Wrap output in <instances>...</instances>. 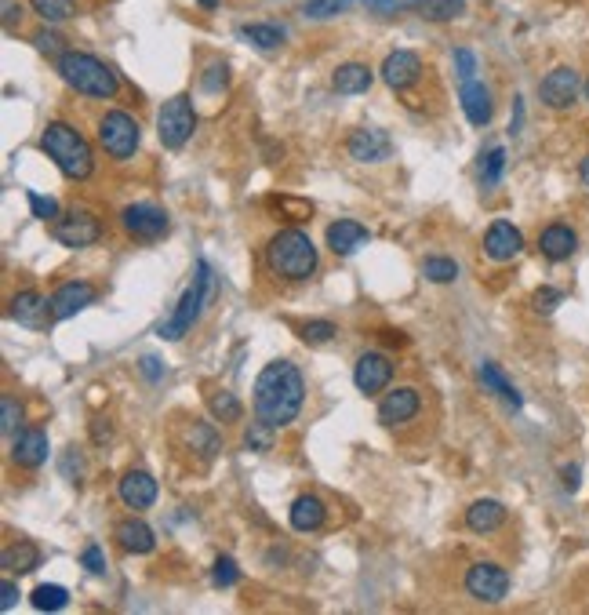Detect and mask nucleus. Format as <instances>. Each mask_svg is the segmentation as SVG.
<instances>
[{
	"label": "nucleus",
	"instance_id": "6e6552de",
	"mask_svg": "<svg viewBox=\"0 0 589 615\" xmlns=\"http://www.w3.org/2000/svg\"><path fill=\"white\" fill-rule=\"evenodd\" d=\"M586 91V84H582L579 70H571V66H557V70H550L546 77L539 81V99L546 110H571L575 102H579V95Z\"/></svg>",
	"mask_w": 589,
	"mask_h": 615
},
{
	"label": "nucleus",
	"instance_id": "09e8293b",
	"mask_svg": "<svg viewBox=\"0 0 589 615\" xmlns=\"http://www.w3.org/2000/svg\"><path fill=\"white\" fill-rule=\"evenodd\" d=\"M560 299H564V295H560L557 288H539L535 299H531V306H535L539 313H553L560 306Z\"/></svg>",
	"mask_w": 589,
	"mask_h": 615
},
{
	"label": "nucleus",
	"instance_id": "a878e982",
	"mask_svg": "<svg viewBox=\"0 0 589 615\" xmlns=\"http://www.w3.org/2000/svg\"><path fill=\"white\" fill-rule=\"evenodd\" d=\"M291 528L295 532H317V528H324V521H328V506L320 503L317 495H299L295 503H291Z\"/></svg>",
	"mask_w": 589,
	"mask_h": 615
},
{
	"label": "nucleus",
	"instance_id": "ddd939ff",
	"mask_svg": "<svg viewBox=\"0 0 589 615\" xmlns=\"http://www.w3.org/2000/svg\"><path fill=\"white\" fill-rule=\"evenodd\" d=\"M393 379V364L386 353H360L353 364V383L360 394H382Z\"/></svg>",
	"mask_w": 589,
	"mask_h": 615
},
{
	"label": "nucleus",
	"instance_id": "c03bdc74",
	"mask_svg": "<svg viewBox=\"0 0 589 615\" xmlns=\"http://www.w3.org/2000/svg\"><path fill=\"white\" fill-rule=\"evenodd\" d=\"M462 8H466V0H430L426 15L430 19H455V15H462Z\"/></svg>",
	"mask_w": 589,
	"mask_h": 615
},
{
	"label": "nucleus",
	"instance_id": "37998d69",
	"mask_svg": "<svg viewBox=\"0 0 589 615\" xmlns=\"http://www.w3.org/2000/svg\"><path fill=\"white\" fill-rule=\"evenodd\" d=\"M30 208H33V215H37V219H59V201H55V197H40V193H33L30 190Z\"/></svg>",
	"mask_w": 589,
	"mask_h": 615
},
{
	"label": "nucleus",
	"instance_id": "2eb2a0df",
	"mask_svg": "<svg viewBox=\"0 0 589 615\" xmlns=\"http://www.w3.org/2000/svg\"><path fill=\"white\" fill-rule=\"evenodd\" d=\"M99 299V292H95V284L88 281H66L55 288V295H51V317L55 321H70L73 313H80L84 306H91Z\"/></svg>",
	"mask_w": 589,
	"mask_h": 615
},
{
	"label": "nucleus",
	"instance_id": "e433bc0d",
	"mask_svg": "<svg viewBox=\"0 0 589 615\" xmlns=\"http://www.w3.org/2000/svg\"><path fill=\"white\" fill-rule=\"evenodd\" d=\"M22 426V404L15 401V394H0V430L4 437H19Z\"/></svg>",
	"mask_w": 589,
	"mask_h": 615
},
{
	"label": "nucleus",
	"instance_id": "0eeeda50",
	"mask_svg": "<svg viewBox=\"0 0 589 615\" xmlns=\"http://www.w3.org/2000/svg\"><path fill=\"white\" fill-rule=\"evenodd\" d=\"M197 132V113H193V102L186 95H175V99L164 102V110L157 113V135L168 150H182L186 142Z\"/></svg>",
	"mask_w": 589,
	"mask_h": 615
},
{
	"label": "nucleus",
	"instance_id": "7ed1b4c3",
	"mask_svg": "<svg viewBox=\"0 0 589 615\" xmlns=\"http://www.w3.org/2000/svg\"><path fill=\"white\" fill-rule=\"evenodd\" d=\"M40 150L48 153L51 161H55V168H59L66 179L84 182L95 175V153H91L88 139H84L77 128H70L66 121H51L48 128H44Z\"/></svg>",
	"mask_w": 589,
	"mask_h": 615
},
{
	"label": "nucleus",
	"instance_id": "b1692460",
	"mask_svg": "<svg viewBox=\"0 0 589 615\" xmlns=\"http://www.w3.org/2000/svg\"><path fill=\"white\" fill-rule=\"evenodd\" d=\"M371 241V233L364 222L357 219H339L328 226V248L335 255H353L357 248H364V244Z\"/></svg>",
	"mask_w": 589,
	"mask_h": 615
},
{
	"label": "nucleus",
	"instance_id": "603ef678",
	"mask_svg": "<svg viewBox=\"0 0 589 615\" xmlns=\"http://www.w3.org/2000/svg\"><path fill=\"white\" fill-rule=\"evenodd\" d=\"M142 375H146V379H150V383H160V379H164V364L157 361V357H142Z\"/></svg>",
	"mask_w": 589,
	"mask_h": 615
},
{
	"label": "nucleus",
	"instance_id": "a211bd4d",
	"mask_svg": "<svg viewBox=\"0 0 589 615\" xmlns=\"http://www.w3.org/2000/svg\"><path fill=\"white\" fill-rule=\"evenodd\" d=\"M459 102H462V113H466V121L473 128H488L491 117H495V102H491V88L484 81H462L459 84Z\"/></svg>",
	"mask_w": 589,
	"mask_h": 615
},
{
	"label": "nucleus",
	"instance_id": "49530a36",
	"mask_svg": "<svg viewBox=\"0 0 589 615\" xmlns=\"http://www.w3.org/2000/svg\"><path fill=\"white\" fill-rule=\"evenodd\" d=\"M80 565L88 568L91 575H106V554H102L95 543H88L84 546V554H80Z\"/></svg>",
	"mask_w": 589,
	"mask_h": 615
},
{
	"label": "nucleus",
	"instance_id": "c85d7f7f",
	"mask_svg": "<svg viewBox=\"0 0 589 615\" xmlns=\"http://www.w3.org/2000/svg\"><path fill=\"white\" fill-rule=\"evenodd\" d=\"M480 383H484V390H491V394L495 397H502V401L510 404L513 412H520V408H524V397L517 394V386L510 383V379H506V375H502V368L499 364H480Z\"/></svg>",
	"mask_w": 589,
	"mask_h": 615
},
{
	"label": "nucleus",
	"instance_id": "cd10ccee",
	"mask_svg": "<svg viewBox=\"0 0 589 615\" xmlns=\"http://www.w3.org/2000/svg\"><path fill=\"white\" fill-rule=\"evenodd\" d=\"M0 565H4V572H8V575H26V572H33V568L40 565L37 543H30V539H19V543H11L8 550L0 554Z\"/></svg>",
	"mask_w": 589,
	"mask_h": 615
},
{
	"label": "nucleus",
	"instance_id": "a19ab883",
	"mask_svg": "<svg viewBox=\"0 0 589 615\" xmlns=\"http://www.w3.org/2000/svg\"><path fill=\"white\" fill-rule=\"evenodd\" d=\"M211 583L219 586V590H230V586L240 583V568L233 557H219L215 561V568H211Z\"/></svg>",
	"mask_w": 589,
	"mask_h": 615
},
{
	"label": "nucleus",
	"instance_id": "4468645a",
	"mask_svg": "<svg viewBox=\"0 0 589 615\" xmlns=\"http://www.w3.org/2000/svg\"><path fill=\"white\" fill-rule=\"evenodd\" d=\"M346 153H350L357 164H382V161H390L393 139L386 132H379V128H360V132H353L350 142H346Z\"/></svg>",
	"mask_w": 589,
	"mask_h": 615
},
{
	"label": "nucleus",
	"instance_id": "de8ad7c7",
	"mask_svg": "<svg viewBox=\"0 0 589 615\" xmlns=\"http://www.w3.org/2000/svg\"><path fill=\"white\" fill-rule=\"evenodd\" d=\"M455 66H459V81H473L477 77V55L470 48L455 51Z\"/></svg>",
	"mask_w": 589,
	"mask_h": 615
},
{
	"label": "nucleus",
	"instance_id": "13d9d810",
	"mask_svg": "<svg viewBox=\"0 0 589 615\" xmlns=\"http://www.w3.org/2000/svg\"><path fill=\"white\" fill-rule=\"evenodd\" d=\"M197 4H204V8H219V0H197Z\"/></svg>",
	"mask_w": 589,
	"mask_h": 615
},
{
	"label": "nucleus",
	"instance_id": "864d4df0",
	"mask_svg": "<svg viewBox=\"0 0 589 615\" xmlns=\"http://www.w3.org/2000/svg\"><path fill=\"white\" fill-rule=\"evenodd\" d=\"M579 477H582L579 466H564V488H568V492H575V488H579Z\"/></svg>",
	"mask_w": 589,
	"mask_h": 615
},
{
	"label": "nucleus",
	"instance_id": "8fccbe9b",
	"mask_svg": "<svg viewBox=\"0 0 589 615\" xmlns=\"http://www.w3.org/2000/svg\"><path fill=\"white\" fill-rule=\"evenodd\" d=\"M19 605V586H15V579H4V583H0V608H4V612H11V608Z\"/></svg>",
	"mask_w": 589,
	"mask_h": 615
},
{
	"label": "nucleus",
	"instance_id": "f03ea898",
	"mask_svg": "<svg viewBox=\"0 0 589 615\" xmlns=\"http://www.w3.org/2000/svg\"><path fill=\"white\" fill-rule=\"evenodd\" d=\"M266 266L280 281H310L317 273V244L295 226L277 230L266 244Z\"/></svg>",
	"mask_w": 589,
	"mask_h": 615
},
{
	"label": "nucleus",
	"instance_id": "c756f323",
	"mask_svg": "<svg viewBox=\"0 0 589 615\" xmlns=\"http://www.w3.org/2000/svg\"><path fill=\"white\" fill-rule=\"evenodd\" d=\"M186 444H190L193 452L204 455V459H215V455H219V448H222L219 430H215L211 423H204V419H193V423H190V430H186Z\"/></svg>",
	"mask_w": 589,
	"mask_h": 615
},
{
	"label": "nucleus",
	"instance_id": "5701e85b",
	"mask_svg": "<svg viewBox=\"0 0 589 615\" xmlns=\"http://www.w3.org/2000/svg\"><path fill=\"white\" fill-rule=\"evenodd\" d=\"M539 248L550 263H564V259H571L575 248H579V233L571 230V226H564V222H550V226L539 233Z\"/></svg>",
	"mask_w": 589,
	"mask_h": 615
},
{
	"label": "nucleus",
	"instance_id": "bf43d9fd",
	"mask_svg": "<svg viewBox=\"0 0 589 615\" xmlns=\"http://www.w3.org/2000/svg\"><path fill=\"white\" fill-rule=\"evenodd\" d=\"M586 102H589V77H586Z\"/></svg>",
	"mask_w": 589,
	"mask_h": 615
},
{
	"label": "nucleus",
	"instance_id": "79ce46f5",
	"mask_svg": "<svg viewBox=\"0 0 589 615\" xmlns=\"http://www.w3.org/2000/svg\"><path fill=\"white\" fill-rule=\"evenodd\" d=\"M335 335H339V328H335V324H331V321H310V324H306V328H302V339H306V343H310V346H324V343H331Z\"/></svg>",
	"mask_w": 589,
	"mask_h": 615
},
{
	"label": "nucleus",
	"instance_id": "4be33fe9",
	"mask_svg": "<svg viewBox=\"0 0 589 615\" xmlns=\"http://www.w3.org/2000/svg\"><path fill=\"white\" fill-rule=\"evenodd\" d=\"M113 539H117V546L124 554H153V546H157V535H153V528L146 525L142 517H124V521H117Z\"/></svg>",
	"mask_w": 589,
	"mask_h": 615
},
{
	"label": "nucleus",
	"instance_id": "393cba45",
	"mask_svg": "<svg viewBox=\"0 0 589 615\" xmlns=\"http://www.w3.org/2000/svg\"><path fill=\"white\" fill-rule=\"evenodd\" d=\"M506 525V506L499 499H477V503L466 510V528L477 535H491Z\"/></svg>",
	"mask_w": 589,
	"mask_h": 615
},
{
	"label": "nucleus",
	"instance_id": "c9c22d12",
	"mask_svg": "<svg viewBox=\"0 0 589 615\" xmlns=\"http://www.w3.org/2000/svg\"><path fill=\"white\" fill-rule=\"evenodd\" d=\"M502 172H506V150H502V146H495V150H488V157L480 161V186H484V190L499 186Z\"/></svg>",
	"mask_w": 589,
	"mask_h": 615
},
{
	"label": "nucleus",
	"instance_id": "f704fd0d",
	"mask_svg": "<svg viewBox=\"0 0 589 615\" xmlns=\"http://www.w3.org/2000/svg\"><path fill=\"white\" fill-rule=\"evenodd\" d=\"M371 15H400V11H422L430 8V0H360Z\"/></svg>",
	"mask_w": 589,
	"mask_h": 615
},
{
	"label": "nucleus",
	"instance_id": "4c0bfd02",
	"mask_svg": "<svg viewBox=\"0 0 589 615\" xmlns=\"http://www.w3.org/2000/svg\"><path fill=\"white\" fill-rule=\"evenodd\" d=\"M357 0H310L306 4V19H317V22H324V19H335V15H342V11H350Z\"/></svg>",
	"mask_w": 589,
	"mask_h": 615
},
{
	"label": "nucleus",
	"instance_id": "9b49d317",
	"mask_svg": "<svg viewBox=\"0 0 589 615\" xmlns=\"http://www.w3.org/2000/svg\"><path fill=\"white\" fill-rule=\"evenodd\" d=\"M51 233H55V241H59L62 248H91V244L102 241V222L95 219L91 212L73 208V212H66V215L55 219Z\"/></svg>",
	"mask_w": 589,
	"mask_h": 615
},
{
	"label": "nucleus",
	"instance_id": "f8f14e48",
	"mask_svg": "<svg viewBox=\"0 0 589 615\" xmlns=\"http://www.w3.org/2000/svg\"><path fill=\"white\" fill-rule=\"evenodd\" d=\"M8 313H11V321L22 324V328H30V332H44V328L55 321V317H51V299H44L37 288H22V292L11 295Z\"/></svg>",
	"mask_w": 589,
	"mask_h": 615
},
{
	"label": "nucleus",
	"instance_id": "412c9836",
	"mask_svg": "<svg viewBox=\"0 0 589 615\" xmlns=\"http://www.w3.org/2000/svg\"><path fill=\"white\" fill-rule=\"evenodd\" d=\"M48 459V434L44 430H19V437H11V463L22 470H37Z\"/></svg>",
	"mask_w": 589,
	"mask_h": 615
},
{
	"label": "nucleus",
	"instance_id": "ea45409f",
	"mask_svg": "<svg viewBox=\"0 0 589 615\" xmlns=\"http://www.w3.org/2000/svg\"><path fill=\"white\" fill-rule=\"evenodd\" d=\"M273 430H277V426H270L266 419L251 423L248 430H244V448H251V452H270L273 448Z\"/></svg>",
	"mask_w": 589,
	"mask_h": 615
},
{
	"label": "nucleus",
	"instance_id": "473e14b6",
	"mask_svg": "<svg viewBox=\"0 0 589 615\" xmlns=\"http://www.w3.org/2000/svg\"><path fill=\"white\" fill-rule=\"evenodd\" d=\"M33 608L37 612H62V608L70 605V594H66V586H55V583H40L37 590L30 594Z\"/></svg>",
	"mask_w": 589,
	"mask_h": 615
},
{
	"label": "nucleus",
	"instance_id": "4d7b16f0",
	"mask_svg": "<svg viewBox=\"0 0 589 615\" xmlns=\"http://www.w3.org/2000/svg\"><path fill=\"white\" fill-rule=\"evenodd\" d=\"M579 179H582V186L589 190V153H586V161L579 164Z\"/></svg>",
	"mask_w": 589,
	"mask_h": 615
},
{
	"label": "nucleus",
	"instance_id": "1a4fd4ad",
	"mask_svg": "<svg viewBox=\"0 0 589 615\" xmlns=\"http://www.w3.org/2000/svg\"><path fill=\"white\" fill-rule=\"evenodd\" d=\"M120 226H124V233L135 237V241H160V237L171 230V219L160 204L139 201V204H128V208L120 212Z\"/></svg>",
	"mask_w": 589,
	"mask_h": 615
},
{
	"label": "nucleus",
	"instance_id": "aec40b11",
	"mask_svg": "<svg viewBox=\"0 0 589 615\" xmlns=\"http://www.w3.org/2000/svg\"><path fill=\"white\" fill-rule=\"evenodd\" d=\"M422 77V59L415 51H393L382 62V81L390 84L393 91H408L411 84H419Z\"/></svg>",
	"mask_w": 589,
	"mask_h": 615
},
{
	"label": "nucleus",
	"instance_id": "423d86ee",
	"mask_svg": "<svg viewBox=\"0 0 589 615\" xmlns=\"http://www.w3.org/2000/svg\"><path fill=\"white\" fill-rule=\"evenodd\" d=\"M99 142L113 161H128V157H135V150H139V142H142L139 121L124 110L102 113L99 117Z\"/></svg>",
	"mask_w": 589,
	"mask_h": 615
},
{
	"label": "nucleus",
	"instance_id": "58836bf2",
	"mask_svg": "<svg viewBox=\"0 0 589 615\" xmlns=\"http://www.w3.org/2000/svg\"><path fill=\"white\" fill-rule=\"evenodd\" d=\"M422 273H426L433 284H451L459 277V266L451 263V259H444V255H430V259L422 263Z\"/></svg>",
	"mask_w": 589,
	"mask_h": 615
},
{
	"label": "nucleus",
	"instance_id": "3c124183",
	"mask_svg": "<svg viewBox=\"0 0 589 615\" xmlns=\"http://www.w3.org/2000/svg\"><path fill=\"white\" fill-rule=\"evenodd\" d=\"M33 44H37L40 51H48V55H62V41L48 30H40L37 37H33Z\"/></svg>",
	"mask_w": 589,
	"mask_h": 615
},
{
	"label": "nucleus",
	"instance_id": "dca6fc26",
	"mask_svg": "<svg viewBox=\"0 0 589 615\" xmlns=\"http://www.w3.org/2000/svg\"><path fill=\"white\" fill-rule=\"evenodd\" d=\"M419 408H422L419 390H415V386H397V390H390V394L382 397L379 423L382 426H404L419 415Z\"/></svg>",
	"mask_w": 589,
	"mask_h": 615
},
{
	"label": "nucleus",
	"instance_id": "9d476101",
	"mask_svg": "<svg viewBox=\"0 0 589 615\" xmlns=\"http://www.w3.org/2000/svg\"><path fill=\"white\" fill-rule=\"evenodd\" d=\"M466 594L473 601H484V605H499L510 594V572L495 561H477V565L466 572Z\"/></svg>",
	"mask_w": 589,
	"mask_h": 615
},
{
	"label": "nucleus",
	"instance_id": "72a5a7b5",
	"mask_svg": "<svg viewBox=\"0 0 589 615\" xmlns=\"http://www.w3.org/2000/svg\"><path fill=\"white\" fill-rule=\"evenodd\" d=\"M30 8L37 11L40 19L48 22V26H55V22H66L77 15V4L73 0H30Z\"/></svg>",
	"mask_w": 589,
	"mask_h": 615
},
{
	"label": "nucleus",
	"instance_id": "bb28decb",
	"mask_svg": "<svg viewBox=\"0 0 589 615\" xmlns=\"http://www.w3.org/2000/svg\"><path fill=\"white\" fill-rule=\"evenodd\" d=\"M371 84H375V73L364 62H346V66H339V70L331 73V88L339 91V95H360Z\"/></svg>",
	"mask_w": 589,
	"mask_h": 615
},
{
	"label": "nucleus",
	"instance_id": "20e7f679",
	"mask_svg": "<svg viewBox=\"0 0 589 615\" xmlns=\"http://www.w3.org/2000/svg\"><path fill=\"white\" fill-rule=\"evenodd\" d=\"M59 73L73 91L91 95V99H113V95L120 91L117 73H113L102 59L88 55V51H62Z\"/></svg>",
	"mask_w": 589,
	"mask_h": 615
},
{
	"label": "nucleus",
	"instance_id": "a18cd8bd",
	"mask_svg": "<svg viewBox=\"0 0 589 615\" xmlns=\"http://www.w3.org/2000/svg\"><path fill=\"white\" fill-rule=\"evenodd\" d=\"M226 62H211L208 70H204V77H200V84H204V91H222L226 88Z\"/></svg>",
	"mask_w": 589,
	"mask_h": 615
},
{
	"label": "nucleus",
	"instance_id": "6e6d98bb",
	"mask_svg": "<svg viewBox=\"0 0 589 615\" xmlns=\"http://www.w3.org/2000/svg\"><path fill=\"white\" fill-rule=\"evenodd\" d=\"M91 437H95V444H102V441H110V423L102 426V419L95 426H91Z\"/></svg>",
	"mask_w": 589,
	"mask_h": 615
},
{
	"label": "nucleus",
	"instance_id": "5fc2aeb1",
	"mask_svg": "<svg viewBox=\"0 0 589 615\" xmlns=\"http://www.w3.org/2000/svg\"><path fill=\"white\" fill-rule=\"evenodd\" d=\"M15 19H22V8L15 0H4V26H11Z\"/></svg>",
	"mask_w": 589,
	"mask_h": 615
},
{
	"label": "nucleus",
	"instance_id": "6ab92c4d",
	"mask_svg": "<svg viewBox=\"0 0 589 615\" xmlns=\"http://www.w3.org/2000/svg\"><path fill=\"white\" fill-rule=\"evenodd\" d=\"M117 495L128 510H150V506L157 503V481H153V474H146V470H128V474L117 481Z\"/></svg>",
	"mask_w": 589,
	"mask_h": 615
},
{
	"label": "nucleus",
	"instance_id": "2f4dec72",
	"mask_svg": "<svg viewBox=\"0 0 589 615\" xmlns=\"http://www.w3.org/2000/svg\"><path fill=\"white\" fill-rule=\"evenodd\" d=\"M208 412L215 415L222 426H226V423H240L244 408H240L237 394H230V390H211L208 394Z\"/></svg>",
	"mask_w": 589,
	"mask_h": 615
},
{
	"label": "nucleus",
	"instance_id": "7c9ffc66",
	"mask_svg": "<svg viewBox=\"0 0 589 615\" xmlns=\"http://www.w3.org/2000/svg\"><path fill=\"white\" fill-rule=\"evenodd\" d=\"M240 41L255 44L262 51H273L284 44V30L280 26H270V22H251V26H240Z\"/></svg>",
	"mask_w": 589,
	"mask_h": 615
},
{
	"label": "nucleus",
	"instance_id": "39448f33",
	"mask_svg": "<svg viewBox=\"0 0 589 615\" xmlns=\"http://www.w3.org/2000/svg\"><path fill=\"white\" fill-rule=\"evenodd\" d=\"M211 295H215V277H211V266L200 259L197 270H193V281L190 288L182 292L179 306L171 310V317L157 328L160 339H168V343H179L182 335L193 332V324L200 321V313H204V306L211 303Z\"/></svg>",
	"mask_w": 589,
	"mask_h": 615
},
{
	"label": "nucleus",
	"instance_id": "f3484780",
	"mask_svg": "<svg viewBox=\"0 0 589 615\" xmlns=\"http://www.w3.org/2000/svg\"><path fill=\"white\" fill-rule=\"evenodd\" d=\"M520 248H524V237H520L517 226L506 219L491 222L488 233H484V255H488L491 263H510V259L520 255Z\"/></svg>",
	"mask_w": 589,
	"mask_h": 615
},
{
	"label": "nucleus",
	"instance_id": "f257e3e1",
	"mask_svg": "<svg viewBox=\"0 0 589 615\" xmlns=\"http://www.w3.org/2000/svg\"><path fill=\"white\" fill-rule=\"evenodd\" d=\"M306 404V379L291 361H270L255 379V415L270 426H288Z\"/></svg>",
	"mask_w": 589,
	"mask_h": 615
}]
</instances>
